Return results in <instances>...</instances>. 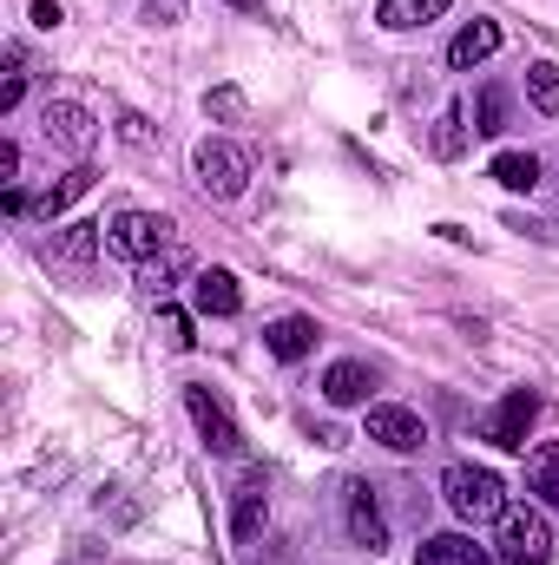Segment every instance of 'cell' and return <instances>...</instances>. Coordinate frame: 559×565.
Returning a JSON list of instances; mask_svg holds the SVG:
<instances>
[{
  "label": "cell",
  "mask_w": 559,
  "mask_h": 565,
  "mask_svg": "<svg viewBox=\"0 0 559 565\" xmlns=\"http://www.w3.org/2000/svg\"><path fill=\"white\" fill-rule=\"evenodd\" d=\"M349 540L356 546H369V553H382L389 546V520H382V507H376V487H349Z\"/></svg>",
  "instance_id": "30bf717a"
},
{
  "label": "cell",
  "mask_w": 559,
  "mask_h": 565,
  "mask_svg": "<svg viewBox=\"0 0 559 565\" xmlns=\"http://www.w3.org/2000/svg\"><path fill=\"white\" fill-rule=\"evenodd\" d=\"M204 113H211V119H224V126H238V119L251 113V99H244L238 86H211V93H204Z\"/></svg>",
  "instance_id": "cb8c5ba5"
},
{
  "label": "cell",
  "mask_w": 559,
  "mask_h": 565,
  "mask_svg": "<svg viewBox=\"0 0 559 565\" xmlns=\"http://www.w3.org/2000/svg\"><path fill=\"white\" fill-rule=\"evenodd\" d=\"M27 99V53L20 46H7V86H0V113H13Z\"/></svg>",
  "instance_id": "d4e9b609"
},
{
  "label": "cell",
  "mask_w": 559,
  "mask_h": 565,
  "mask_svg": "<svg viewBox=\"0 0 559 565\" xmlns=\"http://www.w3.org/2000/svg\"><path fill=\"white\" fill-rule=\"evenodd\" d=\"M527 493H540L547 507H559V440L527 454Z\"/></svg>",
  "instance_id": "ac0fdd59"
},
{
  "label": "cell",
  "mask_w": 559,
  "mask_h": 565,
  "mask_svg": "<svg viewBox=\"0 0 559 565\" xmlns=\"http://www.w3.org/2000/svg\"><path fill=\"white\" fill-rule=\"evenodd\" d=\"M0 178H7V184L20 178V145L13 139H0Z\"/></svg>",
  "instance_id": "4dcf8cb0"
},
{
  "label": "cell",
  "mask_w": 559,
  "mask_h": 565,
  "mask_svg": "<svg viewBox=\"0 0 559 565\" xmlns=\"http://www.w3.org/2000/svg\"><path fill=\"white\" fill-rule=\"evenodd\" d=\"M415 565H487V546H474L467 533H434L415 546Z\"/></svg>",
  "instance_id": "9a60e30c"
},
{
  "label": "cell",
  "mask_w": 559,
  "mask_h": 565,
  "mask_svg": "<svg viewBox=\"0 0 559 565\" xmlns=\"http://www.w3.org/2000/svg\"><path fill=\"white\" fill-rule=\"evenodd\" d=\"M454 0H382L376 7V20L389 26V33H415V26H428V20H441Z\"/></svg>",
  "instance_id": "e0dca14e"
},
{
  "label": "cell",
  "mask_w": 559,
  "mask_h": 565,
  "mask_svg": "<svg viewBox=\"0 0 559 565\" xmlns=\"http://www.w3.org/2000/svg\"><path fill=\"white\" fill-rule=\"evenodd\" d=\"M145 20L151 26H178L184 20V0H145Z\"/></svg>",
  "instance_id": "83f0119b"
},
{
  "label": "cell",
  "mask_w": 559,
  "mask_h": 565,
  "mask_svg": "<svg viewBox=\"0 0 559 565\" xmlns=\"http://www.w3.org/2000/svg\"><path fill=\"white\" fill-rule=\"evenodd\" d=\"M369 388H376V375H369L362 362H329V369H323V402H329V408H362Z\"/></svg>",
  "instance_id": "4fadbf2b"
},
{
  "label": "cell",
  "mask_w": 559,
  "mask_h": 565,
  "mask_svg": "<svg viewBox=\"0 0 559 565\" xmlns=\"http://www.w3.org/2000/svg\"><path fill=\"white\" fill-rule=\"evenodd\" d=\"M369 440H382L389 454H421V447H428V422H421L415 408L376 402V408H369Z\"/></svg>",
  "instance_id": "ba28073f"
},
{
  "label": "cell",
  "mask_w": 559,
  "mask_h": 565,
  "mask_svg": "<svg viewBox=\"0 0 559 565\" xmlns=\"http://www.w3.org/2000/svg\"><path fill=\"white\" fill-rule=\"evenodd\" d=\"M165 244H171V217H158V211H119L106 224V250L126 264H151Z\"/></svg>",
  "instance_id": "277c9868"
},
{
  "label": "cell",
  "mask_w": 559,
  "mask_h": 565,
  "mask_svg": "<svg viewBox=\"0 0 559 565\" xmlns=\"http://www.w3.org/2000/svg\"><path fill=\"white\" fill-rule=\"evenodd\" d=\"M184 408H191V422H198V434H204V447H211V454H224V460H231V454H244L238 422L224 415V402H218L204 382H191V388H184Z\"/></svg>",
  "instance_id": "52a82bcc"
},
{
  "label": "cell",
  "mask_w": 559,
  "mask_h": 565,
  "mask_svg": "<svg viewBox=\"0 0 559 565\" xmlns=\"http://www.w3.org/2000/svg\"><path fill=\"white\" fill-rule=\"evenodd\" d=\"M119 139L133 145V151H145V145H151V126H145L139 113H119Z\"/></svg>",
  "instance_id": "f1b7e54d"
},
{
  "label": "cell",
  "mask_w": 559,
  "mask_h": 565,
  "mask_svg": "<svg viewBox=\"0 0 559 565\" xmlns=\"http://www.w3.org/2000/svg\"><path fill=\"white\" fill-rule=\"evenodd\" d=\"M527 99H534L547 119H559V66L553 60H534V66H527Z\"/></svg>",
  "instance_id": "44dd1931"
},
{
  "label": "cell",
  "mask_w": 559,
  "mask_h": 565,
  "mask_svg": "<svg viewBox=\"0 0 559 565\" xmlns=\"http://www.w3.org/2000/svg\"><path fill=\"white\" fill-rule=\"evenodd\" d=\"M191 302H198V316H238L244 309V289H238V277L231 270H198L191 277Z\"/></svg>",
  "instance_id": "8fae6325"
},
{
  "label": "cell",
  "mask_w": 559,
  "mask_h": 565,
  "mask_svg": "<svg viewBox=\"0 0 559 565\" xmlns=\"http://www.w3.org/2000/svg\"><path fill=\"white\" fill-rule=\"evenodd\" d=\"M441 500H447V513L467 520V526H487V520L507 513L500 473H494V467H474V460H454V467L441 473Z\"/></svg>",
  "instance_id": "6da1fadb"
},
{
  "label": "cell",
  "mask_w": 559,
  "mask_h": 565,
  "mask_svg": "<svg viewBox=\"0 0 559 565\" xmlns=\"http://www.w3.org/2000/svg\"><path fill=\"white\" fill-rule=\"evenodd\" d=\"M86 191H93V171H86V164H73L60 184H46V198L33 204V217H40V224H53V217H66V211H73Z\"/></svg>",
  "instance_id": "2e32d148"
},
{
  "label": "cell",
  "mask_w": 559,
  "mask_h": 565,
  "mask_svg": "<svg viewBox=\"0 0 559 565\" xmlns=\"http://www.w3.org/2000/svg\"><path fill=\"white\" fill-rule=\"evenodd\" d=\"M60 20H66V13H60V0H33V26H40V33H53Z\"/></svg>",
  "instance_id": "f546056e"
},
{
  "label": "cell",
  "mask_w": 559,
  "mask_h": 565,
  "mask_svg": "<svg viewBox=\"0 0 559 565\" xmlns=\"http://www.w3.org/2000/svg\"><path fill=\"white\" fill-rule=\"evenodd\" d=\"M231 7H257V0H231Z\"/></svg>",
  "instance_id": "1f68e13d"
},
{
  "label": "cell",
  "mask_w": 559,
  "mask_h": 565,
  "mask_svg": "<svg viewBox=\"0 0 559 565\" xmlns=\"http://www.w3.org/2000/svg\"><path fill=\"white\" fill-rule=\"evenodd\" d=\"M191 171H198L204 198H244V184H251V151L231 145V139H198Z\"/></svg>",
  "instance_id": "7a4b0ae2"
},
{
  "label": "cell",
  "mask_w": 559,
  "mask_h": 565,
  "mask_svg": "<svg viewBox=\"0 0 559 565\" xmlns=\"http://www.w3.org/2000/svg\"><path fill=\"white\" fill-rule=\"evenodd\" d=\"M264 349H271L277 362H303V355L316 349V322H309V316H277V322H264Z\"/></svg>",
  "instance_id": "5bb4252c"
},
{
  "label": "cell",
  "mask_w": 559,
  "mask_h": 565,
  "mask_svg": "<svg viewBox=\"0 0 559 565\" xmlns=\"http://www.w3.org/2000/svg\"><path fill=\"white\" fill-rule=\"evenodd\" d=\"M99 244H106V224H66V231L53 237V257H66V264H86Z\"/></svg>",
  "instance_id": "ffe728a7"
},
{
  "label": "cell",
  "mask_w": 559,
  "mask_h": 565,
  "mask_svg": "<svg viewBox=\"0 0 559 565\" xmlns=\"http://www.w3.org/2000/svg\"><path fill=\"white\" fill-rule=\"evenodd\" d=\"M494 178H500L507 191H534V184H540V158H534V151H494Z\"/></svg>",
  "instance_id": "d6986e66"
},
{
  "label": "cell",
  "mask_w": 559,
  "mask_h": 565,
  "mask_svg": "<svg viewBox=\"0 0 559 565\" xmlns=\"http://www.w3.org/2000/svg\"><path fill=\"white\" fill-rule=\"evenodd\" d=\"M500 559L507 565H547L553 559V526L540 507H507L500 513Z\"/></svg>",
  "instance_id": "3957f363"
},
{
  "label": "cell",
  "mask_w": 559,
  "mask_h": 565,
  "mask_svg": "<svg viewBox=\"0 0 559 565\" xmlns=\"http://www.w3.org/2000/svg\"><path fill=\"white\" fill-rule=\"evenodd\" d=\"M434 151H441V158H461V151H467V113H461V106H447V113H441Z\"/></svg>",
  "instance_id": "603a6c76"
},
{
  "label": "cell",
  "mask_w": 559,
  "mask_h": 565,
  "mask_svg": "<svg viewBox=\"0 0 559 565\" xmlns=\"http://www.w3.org/2000/svg\"><path fill=\"white\" fill-rule=\"evenodd\" d=\"M500 53V26L494 20H467L454 40H447V66L454 73H467V66H481V60H494Z\"/></svg>",
  "instance_id": "7c38bea8"
},
{
  "label": "cell",
  "mask_w": 559,
  "mask_h": 565,
  "mask_svg": "<svg viewBox=\"0 0 559 565\" xmlns=\"http://www.w3.org/2000/svg\"><path fill=\"white\" fill-rule=\"evenodd\" d=\"M540 422V395L534 388H507L494 408H487V422H481V440H494V447H527V434Z\"/></svg>",
  "instance_id": "5b68a950"
},
{
  "label": "cell",
  "mask_w": 559,
  "mask_h": 565,
  "mask_svg": "<svg viewBox=\"0 0 559 565\" xmlns=\"http://www.w3.org/2000/svg\"><path fill=\"white\" fill-rule=\"evenodd\" d=\"M171 277H178V257H151V264H139V282L151 289V296H165Z\"/></svg>",
  "instance_id": "4316f807"
},
{
  "label": "cell",
  "mask_w": 559,
  "mask_h": 565,
  "mask_svg": "<svg viewBox=\"0 0 559 565\" xmlns=\"http://www.w3.org/2000/svg\"><path fill=\"white\" fill-rule=\"evenodd\" d=\"M40 139L60 145V151H73V158H86L93 139H99V119H93L80 99H46V106H40Z\"/></svg>",
  "instance_id": "8992f818"
},
{
  "label": "cell",
  "mask_w": 559,
  "mask_h": 565,
  "mask_svg": "<svg viewBox=\"0 0 559 565\" xmlns=\"http://www.w3.org/2000/svg\"><path fill=\"white\" fill-rule=\"evenodd\" d=\"M474 132H481V139H500V132H507V93H500V86H481V99H474Z\"/></svg>",
  "instance_id": "7402d4cb"
},
{
  "label": "cell",
  "mask_w": 559,
  "mask_h": 565,
  "mask_svg": "<svg viewBox=\"0 0 559 565\" xmlns=\"http://www.w3.org/2000/svg\"><path fill=\"white\" fill-rule=\"evenodd\" d=\"M158 335H165V349H191V316L184 309H171V302H158Z\"/></svg>",
  "instance_id": "484cf974"
},
{
  "label": "cell",
  "mask_w": 559,
  "mask_h": 565,
  "mask_svg": "<svg viewBox=\"0 0 559 565\" xmlns=\"http://www.w3.org/2000/svg\"><path fill=\"white\" fill-rule=\"evenodd\" d=\"M231 493H238V507H231V533H238V540H257V533H264V520H271L264 467H251V473H244V480H238Z\"/></svg>",
  "instance_id": "9c48e42d"
}]
</instances>
